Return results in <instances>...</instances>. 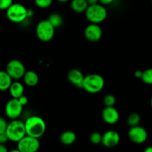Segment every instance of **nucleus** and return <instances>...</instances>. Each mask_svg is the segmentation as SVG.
<instances>
[{
    "mask_svg": "<svg viewBox=\"0 0 152 152\" xmlns=\"http://www.w3.org/2000/svg\"><path fill=\"white\" fill-rule=\"evenodd\" d=\"M25 128L26 134L39 138L43 136L46 131V123L39 116H30L25 122Z\"/></svg>",
    "mask_w": 152,
    "mask_h": 152,
    "instance_id": "1",
    "label": "nucleus"
},
{
    "mask_svg": "<svg viewBox=\"0 0 152 152\" xmlns=\"http://www.w3.org/2000/svg\"><path fill=\"white\" fill-rule=\"evenodd\" d=\"M104 86H105V80L99 74H91L84 77L83 88L88 93H99L103 89Z\"/></svg>",
    "mask_w": 152,
    "mask_h": 152,
    "instance_id": "2",
    "label": "nucleus"
},
{
    "mask_svg": "<svg viewBox=\"0 0 152 152\" xmlns=\"http://www.w3.org/2000/svg\"><path fill=\"white\" fill-rule=\"evenodd\" d=\"M86 17L90 23L99 24L105 20L108 16V12L105 5L102 4H95L88 6L85 11Z\"/></svg>",
    "mask_w": 152,
    "mask_h": 152,
    "instance_id": "3",
    "label": "nucleus"
},
{
    "mask_svg": "<svg viewBox=\"0 0 152 152\" xmlns=\"http://www.w3.org/2000/svg\"><path fill=\"white\" fill-rule=\"evenodd\" d=\"M5 132L9 140L17 142L26 135L25 123L18 119L12 120L11 122L7 123Z\"/></svg>",
    "mask_w": 152,
    "mask_h": 152,
    "instance_id": "4",
    "label": "nucleus"
},
{
    "mask_svg": "<svg viewBox=\"0 0 152 152\" xmlns=\"http://www.w3.org/2000/svg\"><path fill=\"white\" fill-rule=\"evenodd\" d=\"M6 16L10 22L21 24L27 19V8L20 3H13L6 10Z\"/></svg>",
    "mask_w": 152,
    "mask_h": 152,
    "instance_id": "5",
    "label": "nucleus"
},
{
    "mask_svg": "<svg viewBox=\"0 0 152 152\" xmlns=\"http://www.w3.org/2000/svg\"><path fill=\"white\" fill-rule=\"evenodd\" d=\"M56 28L48 19L42 20L36 27V34L39 39L44 42H48L53 38Z\"/></svg>",
    "mask_w": 152,
    "mask_h": 152,
    "instance_id": "6",
    "label": "nucleus"
},
{
    "mask_svg": "<svg viewBox=\"0 0 152 152\" xmlns=\"http://www.w3.org/2000/svg\"><path fill=\"white\" fill-rule=\"evenodd\" d=\"M17 149L19 152H36L40 147L39 138L26 134L17 142Z\"/></svg>",
    "mask_w": 152,
    "mask_h": 152,
    "instance_id": "7",
    "label": "nucleus"
},
{
    "mask_svg": "<svg viewBox=\"0 0 152 152\" xmlns=\"http://www.w3.org/2000/svg\"><path fill=\"white\" fill-rule=\"evenodd\" d=\"M5 71L11 77L12 80H19L22 79L26 70L25 65L21 61L18 59H12L7 63Z\"/></svg>",
    "mask_w": 152,
    "mask_h": 152,
    "instance_id": "8",
    "label": "nucleus"
},
{
    "mask_svg": "<svg viewBox=\"0 0 152 152\" xmlns=\"http://www.w3.org/2000/svg\"><path fill=\"white\" fill-rule=\"evenodd\" d=\"M23 112V105H21L18 99L12 98L7 102L4 106L5 115L10 120L19 119Z\"/></svg>",
    "mask_w": 152,
    "mask_h": 152,
    "instance_id": "9",
    "label": "nucleus"
},
{
    "mask_svg": "<svg viewBox=\"0 0 152 152\" xmlns=\"http://www.w3.org/2000/svg\"><path fill=\"white\" fill-rule=\"evenodd\" d=\"M129 139L136 144H142L148 139V132L142 126H132L128 132Z\"/></svg>",
    "mask_w": 152,
    "mask_h": 152,
    "instance_id": "10",
    "label": "nucleus"
},
{
    "mask_svg": "<svg viewBox=\"0 0 152 152\" xmlns=\"http://www.w3.org/2000/svg\"><path fill=\"white\" fill-rule=\"evenodd\" d=\"M85 37L86 39L91 42H96L100 40L102 36V31L99 24L90 23L85 29Z\"/></svg>",
    "mask_w": 152,
    "mask_h": 152,
    "instance_id": "11",
    "label": "nucleus"
},
{
    "mask_svg": "<svg viewBox=\"0 0 152 152\" xmlns=\"http://www.w3.org/2000/svg\"><path fill=\"white\" fill-rule=\"evenodd\" d=\"M120 142V134L114 130L107 131L102 134L101 143L106 148H114Z\"/></svg>",
    "mask_w": 152,
    "mask_h": 152,
    "instance_id": "12",
    "label": "nucleus"
},
{
    "mask_svg": "<svg viewBox=\"0 0 152 152\" xmlns=\"http://www.w3.org/2000/svg\"><path fill=\"white\" fill-rule=\"evenodd\" d=\"M102 118L107 124L114 125L120 120V113L114 106H105L102 111Z\"/></svg>",
    "mask_w": 152,
    "mask_h": 152,
    "instance_id": "13",
    "label": "nucleus"
},
{
    "mask_svg": "<svg viewBox=\"0 0 152 152\" xmlns=\"http://www.w3.org/2000/svg\"><path fill=\"white\" fill-rule=\"evenodd\" d=\"M68 80L70 83L74 86H76L78 88H83V83L84 80L85 76L83 75V72L77 68L71 69V71H68Z\"/></svg>",
    "mask_w": 152,
    "mask_h": 152,
    "instance_id": "14",
    "label": "nucleus"
},
{
    "mask_svg": "<svg viewBox=\"0 0 152 152\" xmlns=\"http://www.w3.org/2000/svg\"><path fill=\"white\" fill-rule=\"evenodd\" d=\"M8 91L12 98L18 99V98L20 97L21 96L24 94L25 87H24L23 84L21 82L16 80L14 82H12L11 85L9 87Z\"/></svg>",
    "mask_w": 152,
    "mask_h": 152,
    "instance_id": "15",
    "label": "nucleus"
},
{
    "mask_svg": "<svg viewBox=\"0 0 152 152\" xmlns=\"http://www.w3.org/2000/svg\"><path fill=\"white\" fill-rule=\"evenodd\" d=\"M22 79H23L25 84L28 86V87H34V86H36L38 84L39 80L38 74L34 71H25Z\"/></svg>",
    "mask_w": 152,
    "mask_h": 152,
    "instance_id": "16",
    "label": "nucleus"
},
{
    "mask_svg": "<svg viewBox=\"0 0 152 152\" xmlns=\"http://www.w3.org/2000/svg\"><path fill=\"white\" fill-rule=\"evenodd\" d=\"M60 142L65 145H71L77 140V135L72 131H65L60 135Z\"/></svg>",
    "mask_w": 152,
    "mask_h": 152,
    "instance_id": "17",
    "label": "nucleus"
},
{
    "mask_svg": "<svg viewBox=\"0 0 152 152\" xmlns=\"http://www.w3.org/2000/svg\"><path fill=\"white\" fill-rule=\"evenodd\" d=\"M13 80L5 71L0 70V91L8 90Z\"/></svg>",
    "mask_w": 152,
    "mask_h": 152,
    "instance_id": "18",
    "label": "nucleus"
},
{
    "mask_svg": "<svg viewBox=\"0 0 152 152\" xmlns=\"http://www.w3.org/2000/svg\"><path fill=\"white\" fill-rule=\"evenodd\" d=\"M88 4L86 0H71V9L76 13H85Z\"/></svg>",
    "mask_w": 152,
    "mask_h": 152,
    "instance_id": "19",
    "label": "nucleus"
},
{
    "mask_svg": "<svg viewBox=\"0 0 152 152\" xmlns=\"http://www.w3.org/2000/svg\"><path fill=\"white\" fill-rule=\"evenodd\" d=\"M48 20L52 24V25L55 28H59L63 24V18H62V16L59 13H53L50 14Z\"/></svg>",
    "mask_w": 152,
    "mask_h": 152,
    "instance_id": "20",
    "label": "nucleus"
},
{
    "mask_svg": "<svg viewBox=\"0 0 152 152\" xmlns=\"http://www.w3.org/2000/svg\"><path fill=\"white\" fill-rule=\"evenodd\" d=\"M140 116L137 113H132L128 117L127 123L129 124V126H130L132 127V126H138L140 124Z\"/></svg>",
    "mask_w": 152,
    "mask_h": 152,
    "instance_id": "21",
    "label": "nucleus"
},
{
    "mask_svg": "<svg viewBox=\"0 0 152 152\" xmlns=\"http://www.w3.org/2000/svg\"><path fill=\"white\" fill-rule=\"evenodd\" d=\"M141 80L147 85H152V68H148L142 71Z\"/></svg>",
    "mask_w": 152,
    "mask_h": 152,
    "instance_id": "22",
    "label": "nucleus"
},
{
    "mask_svg": "<svg viewBox=\"0 0 152 152\" xmlns=\"http://www.w3.org/2000/svg\"><path fill=\"white\" fill-rule=\"evenodd\" d=\"M89 140L94 145H98L102 142V134L97 132H92L89 137Z\"/></svg>",
    "mask_w": 152,
    "mask_h": 152,
    "instance_id": "23",
    "label": "nucleus"
},
{
    "mask_svg": "<svg viewBox=\"0 0 152 152\" xmlns=\"http://www.w3.org/2000/svg\"><path fill=\"white\" fill-rule=\"evenodd\" d=\"M104 105L105 106H114L116 103V98L113 94H107L103 98Z\"/></svg>",
    "mask_w": 152,
    "mask_h": 152,
    "instance_id": "24",
    "label": "nucleus"
},
{
    "mask_svg": "<svg viewBox=\"0 0 152 152\" xmlns=\"http://www.w3.org/2000/svg\"><path fill=\"white\" fill-rule=\"evenodd\" d=\"M36 5L40 8H48L53 3V0H34Z\"/></svg>",
    "mask_w": 152,
    "mask_h": 152,
    "instance_id": "25",
    "label": "nucleus"
},
{
    "mask_svg": "<svg viewBox=\"0 0 152 152\" xmlns=\"http://www.w3.org/2000/svg\"><path fill=\"white\" fill-rule=\"evenodd\" d=\"M13 3V0H0V10H6Z\"/></svg>",
    "mask_w": 152,
    "mask_h": 152,
    "instance_id": "26",
    "label": "nucleus"
},
{
    "mask_svg": "<svg viewBox=\"0 0 152 152\" xmlns=\"http://www.w3.org/2000/svg\"><path fill=\"white\" fill-rule=\"evenodd\" d=\"M7 123H7L5 119L0 117V132H5L6 129H7Z\"/></svg>",
    "mask_w": 152,
    "mask_h": 152,
    "instance_id": "27",
    "label": "nucleus"
},
{
    "mask_svg": "<svg viewBox=\"0 0 152 152\" xmlns=\"http://www.w3.org/2000/svg\"><path fill=\"white\" fill-rule=\"evenodd\" d=\"M8 137L5 132H0V144H5L8 141Z\"/></svg>",
    "mask_w": 152,
    "mask_h": 152,
    "instance_id": "28",
    "label": "nucleus"
},
{
    "mask_svg": "<svg viewBox=\"0 0 152 152\" xmlns=\"http://www.w3.org/2000/svg\"><path fill=\"white\" fill-rule=\"evenodd\" d=\"M18 100L19 101L21 105H23V106H25V105H26L28 103V98L26 96H25L24 94L22 95V96H21L20 97L18 98Z\"/></svg>",
    "mask_w": 152,
    "mask_h": 152,
    "instance_id": "29",
    "label": "nucleus"
},
{
    "mask_svg": "<svg viewBox=\"0 0 152 152\" xmlns=\"http://www.w3.org/2000/svg\"><path fill=\"white\" fill-rule=\"evenodd\" d=\"M114 1V0H99V2L102 5H108V4H111Z\"/></svg>",
    "mask_w": 152,
    "mask_h": 152,
    "instance_id": "30",
    "label": "nucleus"
},
{
    "mask_svg": "<svg viewBox=\"0 0 152 152\" xmlns=\"http://www.w3.org/2000/svg\"><path fill=\"white\" fill-rule=\"evenodd\" d=\"M34 10L32 9H27V18L28 19H31L33 16H34Z\"/></svg>",
    "mask_w": 152,
    "mask_h": 152,
    "instance_id": "31",
    "label": "nucleus"
},
{
    "mask_svg": "<svg viewBox=\"0 0 152 152\" xmlns=\"http://www.w3.org/2000/svg\"><path fill=\"white\" fill-rule=\"evenodd\" d=\"M142 71H140V70H137L134 72V77L137 79H140L141 77H142Z\"/></svg>",
    "mask_w": 152,
    "mask_h": 152,
    "instance_id": "32",
    "label": "nucleus"
},
{
    "mask_svg": "<svg viewBox=\"0 0 152 152\" xmlns=\"http://www.w3.org/2000/svg\"><path fill=\"white\" fill-rule=\"evenodd\" d=\"M7 148L4 144H0V152H7Z\"/></svg>",
    "mask_w": 152,
    "mask_h": 152,
    "instance_id": "33",
    "label": "nucleus"
},
{
    "mask_svg": "<svg viewBox=\"0 0 152 152\" xmlns=\"http://www.w3.org/2000/svg\"><path fill=\"white\" fill-rule=\"evenodd\" d=\"M88 4V5H92V4H95L99 3V0H86Z\"/></svg>",
    "mask_w": 152,
    "mask_h": 152,
    "instance_id": "34",
    "label": "nucleus"
},
{
    "mask_svg": "<svg viewBox=\"0 0 152 152\" xmlns=\"http://www.w3.org/2000/svg\"><path fill=\"white\" fill-rule=\"evenodd\" d=\"M145 152H152V146H149L145 148Z\"/></svg>",
    "mask_w": 152,
    "mask_h": 152,
    "instance_id": "35",
    "label": "nucleus"
},
{
    "mask_svg": "<svg viewBox=\"0 0 152 152\" xmlns=\"http://www.w3.org/2000/svg\"><path fill=\"white\" fill-rule=\"evenodd\" d=\"M59 2H61V3H65V2H68L69 0H57Z\"/></svg>",
    "mask_w": 152,
    "mask_h": 152,
    "instance_id": "36",
    "label": "nucleus"
},
{
    "mask_svg": "<svg viewBox=\"0 0 152 152\" xmlns=\"http://www.w3.org/2000/svg\"><path fill=\"white\" fill-rule=\"evenodd\" d=\"M150 104H151V106L152 107V97H151V101H150Z\"/></svg>",
    "mask_w": 152,
    "mask_h": 152,
    "instance_id": "37",
    "label": "nucleus"
},
{
    "mask_svg": "<svg viewBox=\"0 0 152 152\" xmlns=\"http://www.w3.org/2000/svg\"><path fill=\"white\" fill-rule=\"evenodd\" d=\"M0 68H1V62H0Z\"/></svg>",
    "mask_w": 152,
    "mask_h": 152,
    "instance_id": "38",
    "label": "nucleus"
},
{
    "mask_svg": "<svg viewBox=\"0 0 152 152\" xmlns=\"http://www.w3.org/2000/svg\"><path fill=\"white\" fill-rule=\"evenodd\" d=\"M151 2H152V0H151Z\"/></svg>",
    "mask_w": 152,
    "mask_h": 152,
    "instance_id": "39",
    "label": "nucleus"
}]
</instances>
